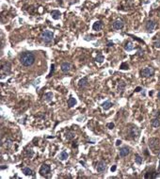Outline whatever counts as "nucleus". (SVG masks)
I'll use <instances>...</instances> for the list:
<instances>
[{"label": "nucleus", "mask_w": 160, "mask_h": 179, "mask_svg": "<svg viewBox=\"0 0 160 179\" xmlns=\"http://www.w3.org/2000/svg\"><path fill=\"white\" fill-rule=\"evenodd\" d=\"M35 59L36 58L31 52H24L20 56V62L25 67H29L33 65V63L35 62Z\"/></svg>", "instance_id": "1"}, {"label": "nucleus", "mask_w": 160, "mask_h": 179, "mask_svg": "<svg viewBox=\"0 0 160 179\" xmlns=\"http://www.w3.org/2000/svg\"><path fill=\"white\" fill-rule=\"evenodd\" d=\"M148 145L151 148L152 151H154V154L158 153L160 150V141L156 138H151L149 139L148 141Z\"/></svg>", "instance_id": "2"}, {"label": "nucleus", "mask_w": 160, "mask_h": 179, "mask_svg": "<svg viewBox=\"0 0 160 179\" xmlns=\"http://www.w3.org/2000/svg\"><path fill=\"white\" fill-rule=\"evenodd\" d=\"M41 37H42V40L43 41L44 44L49 45L53 42L54 40V32L51 30H45L42 33Z\"/></svg>", "instance_id": "3"}, {"label": "nucleus", "mask_w": 160, "mask_h": 179, "mask_svg": "<svg viewBox=\"0 0 160 179\" xmlns=\"http://www.w3.org/2000/svg\"><path fill=\"white\" fill-rule=\"evenodd\" d=\"M139 129L137 127V126H132L131 128L128 129V135H129V138L132 139V140H136L139 137Z\"/></svg>", "instance_id": "4"}, {"label": "nucleus", "mask_w": 160, "mask_h": 179, "mask_svg": "<svg viewBox=\"0 0 160 179\" xmlns=\"http://www.w3.org/2000/svg\"><path fill=\"white\" fill-rule=\"evenodd\" d=\"M154 70L152 67L144 68V69H142L141 72H140V75H141V77H150L154 76Z\"/></svg>", "instance_id": "5"}, {"label": "nucleus", "mask_w": 160, "mask_h": 179, "mask_svg": "<svg viewBox=\"0 0 160 179\" xmlns=\"http://www.w3.org/2000/svg\"><path fill=\"white\" fill-rule=\"evenodd\" d=\"M50 170H51V168H50V166L49 165H47V164H43L42 166H41V168H40V171H39V173H40V174L41 175H47L49 173H50Z\"/></svg>", "instance_id": "6"}, {"label": "nucleus", "mask_w": 160, "mask_h": 179, "mask_svg": "<svg viewBox=\"0 0 160 179\" xmlns=\"http://www.w3.org/2000/svg\"><path fill=\"white\" fill-rule=\"evenodd\" d=\"M145 27H146V30L148 32H153L154 30V28H155V23L154 22V21H152V20H149V21H147V23H146Z\"/></svg>", "instance_id": "7"}, {"label": "nucleus", "mask_w": 160, "mask_h": 179, "mask_svg": "<svg viewBox=\"0 0 160 179\" xmlns=\"http://www.w3.org/2000/svg\"><path fill=\"white\" fill-rule=\"evenodd\" d=\"M106 169H107V165H106V163H105L104 161H100V162L97 163L96 170H97L98 173H104V172L106 171Z\"/></svg>", "instance_id": "8"}, {"label": "nucleus", "mask_w": 160, "mask_h": 179, "mask_svg": "<svg viewBox=\"0 0 160 179\" xmlns=\"http://www.w3.org/2000/svg\"><path fill=\"white\" fill-rule=\"evenodd\" d=\"M123 26H124L123 21L121 20V19H118V20H116L115 22L113 23V28H114V29H117V30L122 29V28L123 27Z\"/></svg>", "instance_id": "9"}, {"label": "nucleus", "mask_w": 160, "mask_h": 179, "mask_svg": "<svg viewBox=\"0 0 160 179\" xmlns=\"http://www.w3.org/2000/svg\"><path fill=\"white\" fill-rule=\"evenodd\" d=\"M129 154H130V149L128 148L127 146H124V147L121 148V150H120V157H127Z\"/></svg>", "instance_id": "10"}, {"label": "nucleus", "mask_w": 160, "mask_h": 179, "mask_svg": "<svg viewBox=\"0 0 160 179\" xmlns=\"http://www.w3.org/2000/svg\"><path fill=\"white\" fill-rule=\"evenodd\" d=\"M89 85V78L86 77H83V78H81L79 81H78V86H79V88H86L87 86Z\"/></svg>", "instance_id": "11"}, {"label": "nucleus", "mask_w": 160, "mask_h": 179, "mask_svg": "<svg viewBox=\"0 0 160 179\" xmlns=\"http://www.w3.org/2000/svg\"><path fill=\"white\" fill-rule=\"evenodd\" d=\"M11 65L10 62H4L2 64V72L6 73V74H10L11 73Z\"/></svg>", "instance_id": "12"}, {"label": "nucleus", "mask_w": 160, "mask_h": 179, "mask_svg": "<svg viewBox=\"0 0 160 179\" xmlns=\"http://www.w3.org/2000/svg\"><path fill=\"white\" fill-rule=\"evenodd\" d=\"M70 70H71V63L70 62L65 61V62L61 63V71L63 73H68Z\"/></svg>", "instance_id": "13"}, {"label": "nucleus", "mask_w": 160, "mask_h": 179, "mask_svg": "<svg viewBox=\"0 0 160 179\" xmlns=\"http://www.w3.org/2000/svg\"><path fill=\"white\" fill-rule=\"evenodd\" d=\"M102 27H103V23L101 22V21H96V22L93 24V26H92V28H93V30H95V31L101 30Z\"/></svg>", "instance_id": "14"}, {"label": "nucleus", "mask_w": 160, "mask_h": 179, "mask_svg": "<svg viewBox=\"0 0 160 179\" xmlns=\"http://www.w3.org/2000/svg\"><path fill=\"white\" fill-rule=\"evenodd\" d=\"M51 15H52V17H53L55 20H58V19H59V18H60L61 13H60V11H59L54 10V11H51Z\"/></svg>", "instance_id": "15"}, {"label": "nucleus", "mask_w": 160, "mask_h": 179, "mask_svg": "<svg viewBox=\"0 0 160 179\" xmlns=\"http://www.w3.org/2000/svg\"><path fill=\"white\" fill-rule=\"evenodd\" d=\"M152 126L153 127H154V128H158L160 126V121L158 118H154V119H153V121H152Z\"/></svg>", "instance_id": "16"}, {"label": "nucleus", "mask_w": 160, "mask_h": 179, "mask_svg": "<svg viewBox=\"0 0 160 179\" xmlns=\"http://www.w3.org/2000/svg\"><path fill=\"white\" fill-rule=\"evenodd\" d=\"M76 105V99L74 97H70L68 100V107L69 108H73Z\"/></svg>", "instance_id": "17"}, {"label": "nucleus", "mask_w": 160, "mask_h": 179, "mask_svg": "<svg viewBox=\"0 0 160 179\" xmlns=\"http://www.w3.org/2000/svg\"><path fill=\"white\" fill-rule=\"evenodd\" d=\"M22 171H23V173L26 174V175H32V174H33V171H32L31 169L28 168V167L23 168L22 169Z\"/></svg>", "instance_id": "18"}, {"label": "nucleus", "mask_w": 160, "mask_h": 179, "mask_svg": "<svg viewBox=\"0 0 160 179\" xmlns=\"http://www.w3.org/2000/svg\"><path fill=\"white\" fill-rule=\"evenodd\" d=\"M65 137H66V139H67L68 141H71V140L75 139V133H74V132H72V131H68V132H66Z\"/></svg>", "instance_id": "19"}, {"label": "nucleus", "mask_w": 160, "mask_h": 179, "mask_svg": "<svg viewBox=\"0 0 160 179\" xmlns=\"http://www.w3.org/2000/svg\"><path fill=\"white\" fill-rule=\"evenodd\" d=\"M124 49H125L126 51H132V50L134 49V45H133V44H132L131 42H128V43H126L125 45H124Z\"/></svg>", "instance_id": "20"}, {"label": "nucleus", "mask_w": 160, "mask_h": 179, "mask_svg": "<svg viewBox=\"0 0 160 179\" xmlns=\"http://www.w3.org/2000/svg\"><path fill=\"white\" fill-rule=\"evenodd\" d=\"M102 106H103V109H104L105 110H107V109H109L112 107V103H111L110 101H107V102H105Z\"/></svg>", "instance_id": "21"}, {"label": "nucleus", "mask_w": 160, "mask_h": 179, "mask_svg": "<svg viewBox=\"0 0 160 179\" xmlns=\"http://www.w3.org/2000/svg\"><path fill=\"white\" fill-rule=\"evenodd\" d=\"M135 161H136L137 164H141L142 161H143V159H142V157H140L139 154H136L135 155Z\"/></svg>", "instance_id": "22"}, {"label": "nucleus", "mask_w": 160, "mask_h": 179, "mask_svg": "<svg viewBox=\"0 0 160 179\" xmlns=\"http://www.w3.org/2000/svg\"><path fill=\"white\" fill-rule=\"evenodd\" d=\"M59 157H60L61 160H66V159L68 158V154H67V152L62 151V152L60 153V155H59Z\"/></svg>", "instance_id": "23"}, {"label": "nucleus", "mask_w": 160, "mask_h": 179, "mask_svg": "<svg viewBox=\"0 0 160 179\" xmlns=\"http://www.w3.org/2000/svg\"><path fill=\"white\" fill-rule=\"evenodd\" d=\"M44 97H45V100L47 101V102H50V101L52 100V98H53V93L52 92H47Z\"/></svg>", "instance_id": "24"}, {"label": "nucleus", "mask_w": 160, "mask_h": 179, "mask_svg": "<svg viewBox=\"0 0 160 179\" xmlns=\"http://www.w3.org/2000/svg\"><path fill=\"white\" fill-rule=\"evenodd\" d=\"M11 145H12V141H11V140H7L6 142H5L6 148H11Z\"/></svg>", "instance_id": "25"}, {"label": "nucleus", "mask_w": 160, "mask_h": 179, "mask_svg": "<svg viewBox=\"0 0 160 179\" xmlns=\"http://www.w3.org/2000/svg\"><path fill=\"white\" fill-rule=\"evenodd\" d=\"M96 61L102 63V62L104 61V56H102V55H98V56L96 57Z\"/></svg>", "instance_id": "26"}, {"label": "nucleus", "mask_w": 160, "mask_h": 179, "mask_svg": "<svg viewBox=\"0 0 160 179\" xmlns=\"http://www.w3.org/2000/svg\"><path fill=\"white\" fill-rule=\"evenodd\" d=\"M124 87H125V83H124V82H121V83L119 84L118 90H122L124 89Z\"/></svg>", "instance_id": "27"}, {"label": "nucleus", "mask_w": 160, "mask_h": 179, "mask_svg": "<svg viewBox=\"0 0 160 179\" xmlns=\"http://www.w3.org/2000/svg\"><path fill=\"white\" fill-rule=\"evenodd\" d=\"M32 156H33V151H32L31 149L27 150V152H26V157H28L30 158V157H32Z\"/></svg>", "instance_id": "28"}, {"label": "nucleus", "mask_w": 160, "mask_h": 179, "mask_svg": "<svg viewBox=\"0 0 160 179\" xmlns=\"http://www.w3.org/2000/svg\"><path fill=\"white\" fill-rule=\"evenodd\" d=\"M121 69H122V70H126V69H128V64L127 63H122V64L121 65Z\"/></svg>", "instance_id": "29"}, {"label": "nucleus", "mask_w": 160, "mask_h": 179, "mask_svg": "<svg viewBox=\"0 0 160 179\" xmlns=\"http://www.w3.org/2000/svg\"><path fill=\"white\" fill-rule=\"evenodd\" d=\"M54 70H55V65H54V64H52V65H51V72H50V74H49L48 77H50L52 76V74L54 73Z\"/></svg>", "instance_id": "30"}, {"label": "nucleus", "mask_w": 160, "mask_h": 179, "mask_svg": "<svg viewBox=\"0 0 160 179\" xmlns=\"http://www.w3.org/2000/svg\"><path fill=\"white\" fill-rule=\"evenodd\" d=\"M115 125H114V123H107V127L109 128V129H112L113 127H114Z\"/></svg>", "instance_id": "31"}, {"label": "nucleus", "mask_w": 160, "mask_h": 179, "mask_svg": "<svg viewBox=\"0 0 160 179\" xmlns=\"http://www.w3.org/2000/svg\"><path fill=\"white\" fill-rule=\"evenodd\" d=\"M122 144V141H120V140H118L117 141H116V145L119 146V145H121Z\"/></svg>", "instance_id": "32"}, {"label": "nucleus", "mask_w": 160, "mask_h": 179, "mask_svg": "<svg viewBox=\"0 0 160 179\" xmlns=\"http://www.w3.org/2000/svg\"><path fill=\"white\" fill-rule=\"evenodd\" d=\"M110 170H111V172H115V171H116V166H115V165H114V166H112Z\"/></svg>", "instance_id": "33"}, {"label": "nucleus", "mask_w": 160, "mask_h": 179, "mask_svg": "<svg viewBox=\"0 0 160 179\" xmlns=\"http://www.w3.org/2000/svg\"><path fill=\"white\" fill-rule=\"evenodd\" d=\"M140 90H141V88H140V87H138V88L136 89V91H137V92H139V91H140Z\"/></svg>", "instance_id": "34"}, {"label": "nucleus", "mask_w": 160, "mask_h": 179, "mask_svg": "<svg viewBox=\"0 0 160 179\" xmlns=\"http://www.w3.org/2000/svg\"><path fill=\"white\" fill-rule=\"evenodd\" d=\"M113 45V43H111V42H108V46H112Z\"/></svg>", "instance_id": "35"}, {"label": "nucleus", "mask_w": 160, "mask_h": 179, "mask_svg": "<svg viewBox=\"0 0 160 179\" xmlns=\"http://www.w3.org/2000/svg\"><path fill=\"white\" fill-rule=\"evenodd\" d=\"M157 98H158V99L160 100V90L158 91V93H157Z\"/></svg>", "instance_id": "36"}, {"label": "nucleus", "mask_w": 160, "mask_h": 179, "mask_svg": "<svg viewBox=\"0 0 160 179\" xmlns=\"http://www.w3.org/2000/svg\"><path fill=\"white\" fill-rule=\"evenodd\" d=\"M5 168H6V166H5V165H2V167H1V169H2V170H4Z\"/></svg>", "instance_id": "37"}]
</instances>
